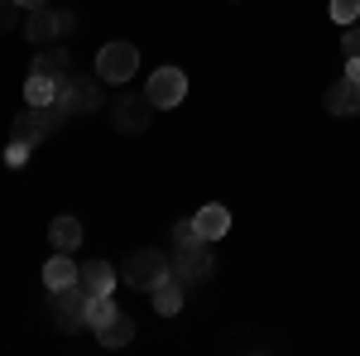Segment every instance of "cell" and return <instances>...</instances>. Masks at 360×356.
<instances>
[{
  "label": "cell",
  "instance_id": "cell-18",
  "mask_svg": "<svg viewBox=\"0 0 360 356\" xmlns=\"http://www.w3.org/2000/svg\"><path fill=\"white\" fill-rule=\"evenodd\" d=\"M96 342H101L106 352H115V347H130V342H135V323L120 313V318H111V323H106V328H96Z\"/></svg>",
  "mask_w": 360,
  "mask_h": 356
},
{
  "label": "cell",
  "instance_id": "cell-4",
  "mask_svg": "<svg viewBox=\"0 0 360 356\" xmlns=\"http://www.w3.org/2000/svg\"><path fill=\"white\" fill-rule=\"evenodd\" d=\"M86 308H91V294H86L82 284L53 289V323H58V332H82V328H91V323H86Z\"/></svg>",
  "mask_w": 360,
  "mask_h": 356
},
{
  "label": "cell",
  "instance_id": "cell-13",
  "mask_svg": "<svg viewBox=\"0 0 360 356\" xmlns=\"http://www.w3.org/2000/svg\"><path fill=\"white\" fill-rule=\"evenodd\" d=\"M193 221H197V231H202V241H207V246H212V241H221L226 231H231V212H226L221 202H207Z\"/></svg>",
  "mask_w": 360,
  "mask_h": 356
},
{
  "label": "cell",
  "instance_id": "cell-11",
  "mask_svg": "<svg viewBox=\"0 0 360 356\" xmlns=\"http://www.w3.org/2000/svg\"><path fill=\"white\" fill-rule=\"evenodd\" d=\"M322 106L332 111V116H356L360 111V87L351 82V78H336V82L327 87V97H322Z\"/></svg>",
  "mask_w": 360,
  "mask_h": 356
},
{
  "label": "cell",
  "instance_id": "cell-3",
  "mask_svg": "<svg viewBox=\"0 0 360 356\" xmlns=\"http://www.w3.org/2000/svg\"><path fill=\"white\" fill-rule=\"evenodd\" d=\"M135 68H139V49L125 44V39H115V44H106V49L96 54V78L111 82V87H125L135 78Z\"/></svg>",
  "mask_w": 360,
  "mask_h": 356
},
{
  "label": "cell",
  "instance_id": "cell-20",
  "mask_svg": "<svg viewBox=\"0 0 360 356\" xmlns=\"http://www.w3.org/2000/svg\"><path fill=\"white\" fill-rule=\"evenodd\" d=\"M111 318H120V308H115V299H111V294L91 299V308H86V323H91V332H96V328H106Z\"/></svg>",
  "mask_w": 360,
  "mask_h": 356
},
{
  "label": "cell",
  "instance_id": "cell-6",
  "mask_svg": "<svg viewBox=\"0 0 360 356\" xmlns=\"http://www.w3.org/2000/svg\"><path fill=\"white\" fill-rule=\"evenodd\" d=\"M72 25H77V20H72L68 10H49V5H44V10H29L25 39H29V44H39V49H49V44L63 39V34H72Z\"/></svg>",
  "mask_w": 360,
  "mask_h": 356
},
{
  "label": "cell",
  "instance_id": "cell-2",
  "mask_svg": "<svg viewBox=\"0 0 360 356\" xmlns=\"http://www.w3.org/2000/svg\"><path fill=\"white\" fill-rule=\"evenodd\" d=\"M173 274V255H164V250H135L130 255V265H125V284L130 289H144V294H154V284L159 279H168Z\"/></svg>",
  "mask_w": 360,
  "mask_h": 356
},
{
  "label": "cell",
  "instance_id": "cell-19",
  "mask_svg": "<svg viewBox=\"0 0 360 356\" xmlns=\"http://www.w3.org/2000/svg\"><path fill=\"white\" fill-rule=\"evenodd\" d=\"M193 246H207L202 231H197V221L193 217H178V221H173V250H193Z\"/></svg>",
  "mask_w": 360,
  "mask_h": 356
},
{
  "label": "cell",
  "instance_id": "cell-15",
  "mask_svg": "<svg viewBox=\"0 0 360 356\" xmlns=\"http://www.w3.org/2000/svg\"><path fill=\"white\" fill-rule=\"evenodd\" d=\"M58 97H63V78H39V73L25 78V102L29 106H49Z\"/></svg>",
  "mask_w": 360,
  "mask_h": 356
},
{
  "label": "cell",
  "instance_id": "cell-1",
  "mask_svg": "<svg viewBox=\"0 0 360 356\" xmlns=\"http://www.w3.org/2000/svg\"><path fill=\"white\" fill-rule=\"evenodd\" d=\"M68 125V106L63 102H49V106H25L15 116V140L25 145H44L49 135H58Z\"/></svg>",
  "mask_w": 360,
  "mask_h": 356
},
{
  "label": "cell",
  "instance_id": "cell-23",
  "mask_svg": "<svg viewBox=\"0 0 360 356\" xmlns=\"http://www.w3.org/2000/svg\"><path fill=\"white\" fill-rule=\"evenodd\" d=\"M341 49H346V58H360V20L341 29Z\"/></svg>",
  "mask_w": 360,
  "mask_h": 356
},
{
  "label": "cell",
  "instance_id": "cell-26",
  "mask_svg": "<svg viewBox=\"0 0 360 356\" xmlns=\"http://www.w3.org/2000/svg\"><path fill=\"white\" fill-rule=\"evenodd\" d=\"M15 5H20V10H44L49 0H15Z\"/></svg>",
  "mask_w": 360,
  "mask_h": 356
},
{
  "label": "cell",
  "instance_id": "cell-8",
  "mask_svg": "<svg viewBox=\"0 0 360 356\" xmlns=\"http://www.w3.org/2000/svg\"><path fill=\"white\" fill-rule=\"evenodd\" d=\"M144 97H149V106L154 111H173L183 97H188V78H183V68H159L149 87H144Z\"/></svg>",
  "mask_w": 360,
  "mask_h": 356
},
{
  "label": "cell",
  "instance_id": "cell-5",
  "mask_svg": "<svg viewBox=\"0 0 360 356\" xmlns=\"http://www.w3.org/2000/svg\"><path fill=\"white\" fill-rule=\"evenodd\" d=\"M149 116H154V106H149L144 92H120L111 102V125L120 135H144L149 130Z\"/></svg>",
  "mask_w": 360,
  "mask_h": 356
},
{
  "label": "cell",
  "instance_id": "cell-21",
  "mask_svg": "<svg viewBox=\"0 0 360 356\" xmlns=\"http://www.w3.org/2000/svg\"><path fill=\"white\" fill-rule=\"evenodd\" d=\"M332 20H336L341 29L356 25V20H360V0H332Z\"/></svg>",
  "mask_w": 360,
  "mask_h": 356
},
{
  "label": "cell",
  "instance_id": "cell-17",
  "mask_svg": "<svg viewBox=\"0 0 360 356\" xmlns=\"http://www.w3.org/2000/svg\"><path fill=\"white\" fill-rule=\"evenodd\" d=\"M44 284H49V294H53V289H68V284H77V265H72V255L58 250L53 260L44 265Z\"/></svg>",
  "mask_w": 360,
  "mask_h": 356
},
{
  "label": "cell",
  "instance_id": "cell-25",
  "mask_svg": "<svg viewBox=\"0 0 360 356\" xmlns=\"http://www.w3.org/2000/svg\"><path fill=\"white\" fill-rule=\"evenodd\" d=\"M346 78L360 87V58H346Z\"/></svg>",
  "mask_w": 360,
  "mask_h": 356
},
{
  "label": "cell",
  "instance_id": "cell-14",
  "mask_svg": "<svg viewBox=\"0 0 360 356\" xmlns=\"http://www.w3.org/2000/svg\"><path fill=\"white\" fill-rule=\"evenodd\" d=\"M49 241H53V250H63V255H77V246H82V221L77 217H53L49 221Z\"/></svg>",
  "mask_w": 360,
  "mask_h": 356
},
{
  "label": "cell",
  "instance_id": "cell-24",
  "mask_svg": "<svg viewBox=\"0 0 360 356\" xmlns=\"http://www.w3.org/2000/svg\"><path fill=\"white\" fill-rule=\"evenodd\" d=\"M15 10H20L15 0H0V34H10V29H15V20H20Z\"/></svg>",
  "mask_w": 360,
  "mask_h": 356
},
{
  "label": "cell",
  "instance_id": "cell-9",
  "mask_svg": "<svg viewBox=\"0 0 360 356\" xmlns=\"http://www.w3.org/2000/svg\"><path fill=\"white\" fill-rule=\"evenodd\" d=\"M173 274L193 289V284H202V279H212V274H217V260H212V250H207V246L173 250Z\"/></svg>",
  "mask_w": 360,
  "mask_h": 356
},
{
  "label": "cell",
  "instance_id": "cell-7",
  "mask_svg": "<svg viewBox=\"0 0 360 356\" xmlns=\"http://www.w3.org/2000/svg\"><path fill=\"white\" fill-rule=\"evenodd\" d=\"M58 102L68 106V116H91V111H101V106H106V97H101V78L91 82V78H82V73H68Z\"/></svg>",
  "mask_w": 360,
  "mask_h": 356
},
{
  "label": "cell",
  "instance_id": "cell-10",
  "mask_svg": "<svg viewBox=\"0 0 360 356\" xmlns=\"http://www.w3.org/2000/svg\"><path fill=\"white\" fill-rule=\"evenodd\" d=\"M77 284H82L91 299H101V294L115 289V265H106V260H86V265H77Z\"/></svg>",
  "mask_w": 360,
  "mask_h": 356
},
{
  "label": "cell",
  "instance_id": "cell-12",
  "mask_svg": "<svg viewBox=\"0 0 360 356\" xmlns=\"http://www.w3.org/2000/svg\"><path fill=\"white\" fill-rule=\"evenodd\" d=\"M183 299H188V284H183L178 274H168V279L154 284V313H159V318H173V313L183 308Z\"/></svg>",
  "mask_w": 360,
  "mask_h": 356
},
{
  "label": "cell",
  "instance_id": "cell-16",
  "mask_svg": "<svg viewBox=\"0 0 360 356\" xmlns=\"http://www.w3.org/2000/svg\"><path fill=\"white\" fill-rule=\"evenodd\" d=\"M29 73H39V78H68L72 73V58H68V49H49V54H39L34 63H29Z\"/></svg>",
  "mask_w": 360,
  "mask_h": 356
},
{
  "label": "cell",
  "instance_id": "cell-22",
  "mask_svg": "<svg viewBox=\"0 0 360 356\" xmlns=\"http://www.w3.org/2000/svg\"><path fill=\"white\" fill-rule=\"evenodd\" d=\"M29 149H34V145H25V140H10V145H5V164H10V168H25Z\"/></svg>",
  "mask_w": 360,
  "mask_h": 356
}]
</instances>
